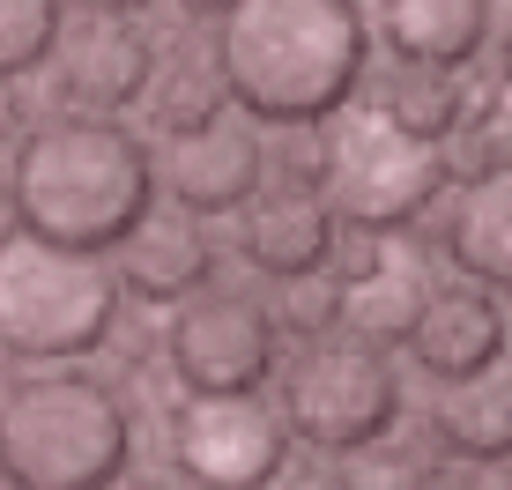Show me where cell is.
<instances>
[{
    "instance_id": "6da1fadb",
    "label": "cell",
    "mask_w": 512,
    "mask_h": 490,
    "mask_svg": "<svg viewBox=\"0 0 512 490\" xmlns=\"http://www.w3.org/2000/svg\"><path fill=\"white\" fill-rule=\"evenodd\" d=\"M372 67L364 0H231L216 15V82L253 127H320Z\"/></svg>"
},
{
    "instance_id": "7a4b0ae2",
    "label": "cell",
    "mask_w": 512,
    "mask_h": 490,
    "mask_svg": "<svg viewBox=\"0 0 512 490\" xmlns=\"http://www.w3.org/2000/svg\"><path fill=\"white\" fill-rule=\"evenodd\" d=\"M15 231L67 245V253H119V238L156 208L149 142L127 119L52 112L8 156Z\"/></svg>"
},
{
    "instance_id": "3957f363",
    "label": "cell",
    "mask_w": 512,
    "mask_h": 490,
    "mask_svg": "<svg viewBox=\"0 0 512 490\" xmlns=\"http://www.w3.org/2000/svg\"><path fill=\"white\" fill-rule=\"evenodd\" d=\"M134 401L82 364H38L0 394V490H119Z\"/></svg>"
},
{
    "instance_id": "277c9868",
    "label": "cell",
    "mask_w": 512,
    "mask_h": 490,
    "mask_svg": "<svg viewBox=\"0 0 512 490\" xmlns=\"http://www.w3.org/2000/svg\"><path fill=\"white\" fill-rule=\"evenodd\" d=\"M119 275L104 253H67L30 231H0V349L15 364H82L119 327Z\"/></svg>"
},
{
    "instance_id": "5b68a950",
    "label": "cell",
    "mask_w": 512,
    "mask_h": 490,
    "mask_svg": "<svg viewBox=\"0 0 512 490\" xmlns=\"http://www.w3.org/2000/svg\"><path fill=\"white\" fill-rule=\"evenodd\" d=\"M312 194L334 208L342 231H379L401 238L409 223H423L446 194V156L438 142L401 134L379 104L349 97L342 112L320 119V149H312Z\"/></svg>"
},
{
    "instance_id": "8992f818",
    "label": "cell",
    "mask_w": 512,
    "mask_h": 490,
    "mask_svg": "<svg viewBox=\"0 0 512 490\" xmlns=\"http://www.w3.org/2000/svg\"><path fill=\"white\" fill-rule=\"evenodd\" d=\"M282 431L312 453H364L394 439L401 424V372L394 357L357 335L305 342V357L282 372Z\"/></svg>"
},
{
    "instance_id": "52a82bcc",
    "label": "cell",
    "mask_w": 512,
    "mask_h": 490,
    "mask_svg": "<svg viewBox=\"0 0 512 490\" xmlns=\"http://www.w3.org/2000/svg\"><path fill=\"white\" fill-rule=\"evenodd\" d=\"M275 312L253 290L201 283L171 305L164 327V364L186 394H260L275 379Z\"/></svg>"
},
{
    "instance_id": "ba28073f",
    "label": "cell",
    "mask_w": 512,
    "mask_h": 490,
    "mask_svg": "<svg viewBox=\"0 0 512 490\" xmlns=\"http://www.w3.org/2000/svg\"><path fill=\"white\" fill-rule=\"evenodd\" d=\"M164 446L186 490H268L290 468V431L260 394H186L164 424Z\"/></svg>"
},
{
    "instance_id": "9c48e42d",
    "label": "cell",
    "mask_w": 512,
    "mask_h": 490,
    "mask_svg": "<svg viewBox=\"0 0 512 490\" xmlns=\"http://www.w3.org/2000/svg\"><path fill=\"white\" fill-rule=\"evenodd\" d=\"M149 164L156 194H171V208H186V216H238L268 186V142L238 104L208 112L186 134H164V156H149Z\"/></svg>"
},
{
    "instance_id": "30bf717a",
    "label": "cell",
    "mask_w": 512,
    "mask_h": 490,
    "mask_svg": "<svg viewBox=\"0 0 512 490\" xmlns=\"http://www.w3.org/2000/svg\"><path fill=\"white\" fill-rule=\"evenodd\" d=\"M38 75H52V104H60V112L119 119L149 90L156 45L134 30V15H82L75 30H60V45H52V60Z\"/></svg>"
},
{
    "instance_id": "8fae6325",
    "label": "cell",
    "mask_w": 512,
    "mask_h": 490,
    "mask_svg": "<svg viewBox=\"0 0 512 490\" xmlns=\"http://www.w3.org/2000/svg\"><path fill=\"white\" fill-rule=\"evenodd\" d=\"M505 305H498V290H483V283H438V290H423V305H416V320H409V357H416V372L423 379H475V372H498L505 364Z\"/></svg>"
},
{
    "instance_id": "7c38bea8",
    "label": "cell",
    "mask_w": 512,
    "mask_h": 490,
    "mask_svg": "<svg viewBox=\"0 0 512 490\" xmlns=\"http://www.w3.org/2000/svg\"><path fill=\"white\" fill-rule=\"evenodd\" d=\"M119 290L141 297V305H179L201 283H216V238H208V216H186V208H149L127 238H119Z\"/></svg>"
},
{
    "instance_id": "4fadbf2b",
    "label": "cell",
    "mask_w": 512,
    "mask_h": 490,
    "mask_svg": "<svg viewBox=\"0 0 512 490\" xmlns=\"http://www.w3.org/2000/svg\"><path fill=\"white\" fill-rule=\"evenodd\" d=\"M334 231H342L334 208L312 194L305 179H297V186H260V194L238 208V253H245V268L275 275V283L327 268Z\"/></svg>"
},
{
    "instance_id": "5bb4252c",
    "label": "cell",
    "mask_w": 512,
    "mask_h": 490,
    "mask_svg": "<svg viewBox=\"0 0 512 490\" xmlns=\"http://www.w3.org/2000/svg\"><path fill=\"white\" fill-rule=\"evenodd\" d=\"M498 30V0H379V45L401 67H468Z\"/></svg>"
},
{
    "instance_id": "9a60e30c",
    "label": "cell",
    "mask_w": 512,
    "mask_h": 490,
    "mask_svg": "<svg viewBox=\"0 0 512 490\" xmlns=\"http://www.w3.org/2000/svg\"><path fill=\"white\" fill-rule=\"evenodd\" d=\"M446 260L483 290L512 283V179L461 186V201L446 216Z\"/></svg>"
},
{
    "instance_id": "2e32d148",
    "label": "cell",
    "mask_w": 512,
    "mask_h": 490,
    "mask_svg": "<svg viewBox=\"0 0 512 490\" xmlns=\"http://www.w3.org/2000/svg\"><path fill=\"white\" fill-rule=\"evenodd\" d=\"M431 431L446 453L461 461H505L512 453V387H505V364L498 372H475V379H446L431 409Z\"/></svg>"
},
{
    "instance_id": "e0dca14e",
    "label": "cell",
    "mask_w": 512,
    "mask_h": 490,
    "mask_svg": "<svg viewBox=\"0 0 512 490\" xmlns=\"http://www.w3.org/2000/svg\"><path fill=\"white\" fill-rule=\"evenodd\" d=\"M423 290H431V283H423V268H409V260L386 253V268H372L364 283H342V335H357L372 349L409 342V320H416Z\"/></svg>"
},
{
    "instance_id": "ac0fdd59",
    "label": "cell",
    "mask_w": 512,
    "mask_h": 490,
    "mask_svg": "<svg viewBox=\"0 0 512 490\" xmlns=\"http://www.w3.org/2000/svg\"><path fill=\"white\" fill-rule=\"evenodd\" d=\"M379 112L394 119L401 134H416V142H446V134H453V127L468 119L461 67H401V75L386 82Z\"/></svg>"
},
{
    "instance_id": "d6986e66",
    "label": "cell",
    "mask_w": 512,
    "mask_h": 490,
    "mask_svg": "<svg viewBox=\"0 0 512 490\" xmlns=\"http://www.w3.org/2000/svg\"><path fill=\"white\" fill-rule=\"evenodd\" d=\"M60 30H67V0H0V82L38 75Z\"/></svg>"
},
{
    "instance_id": "ffe728a7",
    "label": "cell",
    "mask_w": 512,
    "mask_h": 490,
    "mask_svg": "<svg viewBox=\"0 0 512 490\" xmlns=\"http://www.w3.org/2000/svg\"><path fill=\"white\" fill-rule=\"evenodd\" d=\"M438 156H446V179H461V186L505 179V164H512V119H505V104L490 97L483 112H468L461 127L438 142Z\"/></svg>"
},
{
    "instance_id": "44dd1931",
    "label": "cell",
    "mask_w": 512,
    "mask_h": 490,
    "mask_svg": "<svg viewBox=\"0 0 512 490\" xmlns=\"http://www.w3.org/2000/svg\"><path fill=\"white\" fill-rule=\"evenodd\" d=\"M141 104H149V119H156V134H186V127H201L208 112H223V82H216V67H156L149 75V90H141Z\"/></svg>"
},
{
    "instance_id": "7402d4cb",
    "label": "cell",
    "mask_w": 512,
    "mask_h": 490,
    "mask_svg": "<svg viewBox=\"0 0 512 490\" xmlns=\"http://www.w3.org/2000/svg\"><path fill=\"white\" fill-rule=\"evenodd\" d=\"M268 312H275V335H290V342H327V335H342V275H334V268L290 275Z\"/></svg>"
},
{
    "instance_id": "603a6c76",
    "label": "cell",
    "mask_w": 512,
    "mask_h": 490,
    "mask_svg": "<svg viewBox=\"0 0 512 490\" xmlns=\"http://www.w3.org/2000/svg\"><path fill=\"white\" fill-rule=\"evenodd\" d=\"M327 268L342 275V283H364L372 268H386V238H379V231H334Z\"/></svg>"
},
{
    "instance_id": "cb8c5ba5",
    "label": "cell",
    "mask_w": 512,
    "mask_h": 490,
    "mask_svg": "<svg viewBox=\"0 0 512 490\" xmlns=\"http://www.w3.org/2000/svg\"><path fill=\"white\" fill-rule=\"evenodd\" d=\"M268 490H357L342 476V468H327V461H312V468H282V476L268 483Z\"/></svg>"
},
{
    "instance_id": "d4e9b609",
    "label": "cell",
    "mask_w": 512,
    "mask_h": 490,
    "mask_svg": "<svg viewBox=\"0 0 512 490\" xmlns=\"http://www.w3.org/2000/svg\"><path fill=\"white\" fill-rule=\"evenodd\" d=\"M67 8H82V15H141L149 0H67Z\"/></svg>"
},
{
    "instance_id": "484cf974",
    "label": "cell",
    "mask_w": 512,
    "mask_h": 490,
    "mask_svg": "<svg viewBox=\"0 0 512 490\" xmlns=\"http://www.w3.org/2000/svg\"><path fill=\"white\" fill-rule=\"evenodd\" d=\"M223 8H231V0H179V15H186V23H216Z\"/></svg>"
},
{
    "instance_id": "4316f807",
    "label": "cell",
    "mask_w": 512,
    "mask_h": 490,
    "mask_svg": "<svg viewBox=\"0 0 512 490\" xmlns=\"http://www.w3.org/2000/svg\"><path fill=\"white\" fill-rule=\"evenodd\" d=\"M468 490H505V461H475V483Z\"/></svg>"
},
{
    "instance_id": "83f0119b",
    "label": "cell",
    "mask_w": 512,
    "mask_h": 490,
    "mask_svg": "<svg viewBox=\"0 0 512 490\" xmlns=\"http://www.w3.org/2000/svg\"><path fill=\"white\" fill-rule=\"evenodd\" d=\"M401 490H453V483H438V476H409Z\"/></svg>"
},
{
    "instance_id": "f1b7e54d",
    "label": "cell",
    "mask_w": 512,
    "mask_h": 490,
    "mask_svg": "<svg viewBox=\"0 0 512 490\" xmlns=\"http://www.w3.org/2000/svg\"><path fill=\"white\" fill-rule=\"evenodd\" d=\"M0 208H8V149H0Z\"/></svg>"
}]
</instances>
